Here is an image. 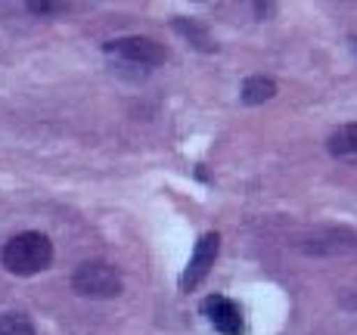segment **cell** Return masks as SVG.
I'll list each match as a JSON object with an SVG mask.
<instances>
[{
  "mask_svg": "<svg viewBox=\"0 0 357 335\" xmlns=\"http://www.w3.org/2000/svg\"><path fill=\"white\" fill-rule=\"evenodd\" d=\"M3 267L13 276H38L50 267L53 261V242L44 233H19L3 245Z\"/></svg>",
  "mask_w": 357,
  "mask_h": 335,
  "instance_id": "cell-1",
  "label": "cell"
},
{
  "mask_svg": "<svg viewBox=\"0 0 357 335\" xmlns=\"http://www.w3.org/2000/svg\"><path fill=\"white\" fill-rule=\"evenodd\" d=\"M72 289L78 292L81 298H97V302H106V298H119L121 295V276L112 264L102 261H87L75 270L72 276Z\"/></svg>",
  "mask_w": 357,
  "mask_h": 335,
  "instance_id": "cell-2",
  "label": "cell"
},
{
  "mask_svg": "<svg viewBox=\"0 0 357 335\" xmlns=\"http://www.w3.org/2000/svg\"><path fill=\"white\" fill-rule=\"evenodd\" d=\"M102 50L112 53L115 59L130 65H143V68H155L168 59L165 47L153 38H143V34H130V38H115L109 44H102Z\"/></svg>",
  "mask_w": 357,
  "mask_h": 335,
  "instance_id": "cell-3",
  "label": "cell"
},
{
  "mask_svg": "<svg viewBox=\"0 0 357 335\" xmlns=\"http://www.w3.org/2000/svg\"><path fill=\"white\" fill-rule=\"evenodd\" d=\"M218 249H221V236L218 233H205L199 239L193 249V258H190L187 270H183V276H181V292H196V286L208 276L211 264H215V258H218Z\"/></svg>",
  "mask_w": 357,
  "mask_h": 335,
  "instance_id": "cell-4",
  "label": "cell"
},
{
  "mask_svg": "<svg viewBox=\"0 0 357 335\" xmlns=\"http://www.w3.org/2000/svg\"><path fill=\"white\" fill-rule=\"evenodd\" d=\"M202 311L211 317V323H215V329L221 335H239L243 332V313H239V307L233 302H227V298H221V295L205 298Z\"/></svg>",
  "mask_w": 357,
  "mask_h": 335,
  "instance_id": "cell-5",
  "label": "cell"
},
{
  "mask_svg": "<svg viewBox=\"0 0 357 335\" xmlns=\"http://www.w3.org/2000/svg\"><path fill=\"white\" fill-rule=\"evenodd\" d=\"M326 149L333 159L357 165V125H342L339 131L326 140Z\"/></svg>",
  "mask_w": 357,
  "mask_h": 335,
  "instance_id": "cell-6",
  "label": "cell"
},
{
  "mask_svg": "<svg viewBox=\"0 0 357 335\" xmlns=\"http://www.w3.org/2000/svg\"><path fill=\"white\" fill-rule=\"evenodd\" d=\"M174 31L183 34V38L196 47V50H215V38L208 34L205 25L193 22V19H174Z\"/></svg>",
  "mask_w": 357,
  "mask_h": 335,
  "instance_id": "cell-7",
  "label": "cell"
},
{
  "mask_svg": "<svg viewBox=\"0 0 357 335\" xmlns=\"http://www.w3.org/2000/svg\"><path fill=\"white\" fill-rule=\"evenodd\" d=\"M273 93H277V84H273L271 78H261V75H255V78H249L243 84V102L245 106H261V102L273 100Z\"/></svg>",
  "mask_w": 357,
  "mask_h": 335,
  "instance_id": "cell-8",
  "label": "cell"
},
{
  "mask_svg": "<svg viewBox=\"0 0 357 335\" xmlns=\"http://www.w3.org/2000/svg\"><path fill=\"white\" fill-rule=\"evenodd\" d=\"M0 335H34V326L25 313H0Z\"/></svg>",
  "mask_w": 357,
  "mask_h": 335,
  "instance_id": "cell-9",
  "label": "cell"
},
{
  "mask_svg": "<svg viewBox=\"0 0 357 335\" xmlns=\"http://www.w3.org/2000/svg\"><path fill=\"white\" fill-rule=\"evenodd\" d=\"M29 10L34 13V16H63V13L68 10V0H29Z\"/></svg>",
  "mask_w": 357,
  "mask_h": 335,
  "instance_id": "cell-10",
  "label": "cell"
},
{
  "mask_svg": "<svg viewBox=\"0 0 357 335\" xmlns=\"http://www.w3.org/2000/svg\"><path fill=\"white\" fill-rule=\"evenodd\" d=\"M351 47H354V50H357V38H351Z\"/></svg>",
  "mask_w": 357,
  "mask_h": 335,
  "instance_id": "cell-11",
  "label": "cell"
}]
</instances>
